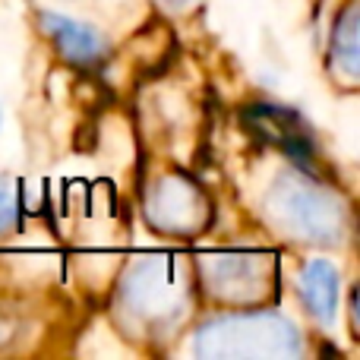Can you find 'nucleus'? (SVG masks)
I'll return each mask as SVG.
<instances>
[{"label": "nucleus", "mask_w": 360, "mask_h": 360, "mask_svg": "<svg viewBox=\"0 0 360 360\" xmlns=\"http://www.w3.org/2000/svg\"><path fill=\"white\" fill-rule=\"evenodd\" d=\"M205 272L224 300H247L262 297L272 269L262 256H212V266H205Z\"/></svg>", "instance_id": "obj_4"}, {"label": "nucleus", "mask_w": 360, "mask_h": 360, "mask_svg": "<svg viewBox=\"0 0 360 360\" xmlns=\"http://www.w3.org/2000/svg\"><path fill=\"white\" fill-rule=\"evenodd\" d=\"M165 4H168V10H184L190 0H165Z\"/></svg>", "instance_id": "obj_8"}, {"label": "nucleus", "mask_w": 360, "mask_h": 360, "mask_svg": "<svg viewBox=\"0 0 360 360\" xmlns=\"http://www.w3.org/2000/svg\"><path fill=\"white\" fill-rule=\"evenodd\" d=\"M44 32L51 35V41L57 44V51L63 54V60L76 63V67H95L105 54V44L95 35L92 29L73 22L67 16H54V13H44Z\"/></svg>", "instance_id": "obj_5"}, {"label": "nucleus", "mask_w": 360, "mask_h": 360, "mask_svg": "<svg viewBox=\"0 0 360 360\" xmlns=\"http://www.w3.org/2000/svg\"><path fill=\"white\" fill-rule=\"evenodd\" d=\"M177 193H184V218L174 221V228H180V224H184V228H190V218L202 209V202H199V196L186 184H177ZM177 205H180L177 199H171L168 190H162V196H155V221L165 215V212H177Z\"/></svg>", "instance_id": "obj_7"}, {"label": "nucleus", "mask_w": 360, "mask_h": 360, "mask_svg": "<svg viewBox=\"0 0 360 360\" xmlns=\"http://www.w3.org/2000/svg\"><path fill=\"white\" fill-rule=\"evenodd\" d=\"M297 291L304 307L319 319V323H332L335 319V307H338V272L329 262L316 259L307 262L300 269L297 278Z\"/></svg>", "instance_id": "obj_6"}, {"label": "nucleus", "mask_w": 360, "mask_h": 360, "mask_svg": "<svg viewBox=\"0 0 360 360\" xmlns=\"http://www.w3.org/2000/svg\"><path fill=\"white\" fill-rule=\"evenodd\" d=\"M199 354L231 357V354H297V332L278 316H234L202 329Z\"/></svg>", "instance_id": "obj_1"}, {"label": "nucleus", "mask_w": 360, "mask_h": 360, "mask_svg": "<svg viewBox=\"0 0 360 360\" xmlns=\"http://www.w3.org/2000/svg\"><path fill=\"white\" fill-rule=\"evenodd\" d=\"M184 304V288L168 259H155L139 266L127 281V307L136 319L149 326H162L174 319Z\"/></svg>", "instance_id": "obj_2"}, {"label": "nucleus", "mask_w": 360, "mask_h": 360, "mask_svg": "<svg viewBox=\"0 0 360 360\" xmlns=\"http://www.w3.org/2000/svg\"><path fill=\"white\" fill-rule=\"evenodd\" d=\"M281 221H288L297 237H307V240H332L342 231V212H338V202L329 199L319 190H291L285 196V209H281Z\"/></svg>", "instance_id": "obj_3"}]
</instances>
